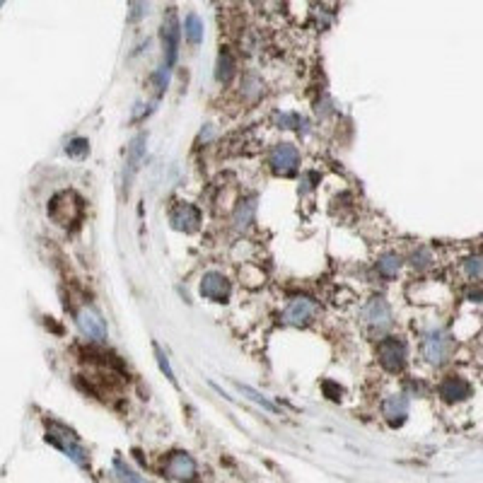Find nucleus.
Segmentation results:
<instances>
[{
	"instance_id": "12",
	"label": "nucleus",
	"mask_w": 483,
	"mask_h": 483,
	"mask_svg": "<svg viewBox=\"0 0 483 483\" xmlns=\"http://www.w3.org/2000/svg\"><path fill=\"white\" fill-rule=\"evenodd\" d=\"M382 416L392 428H399V425L406 423L408 418V399L404 394H392L384 399L382 404Z\"/></svg>"
},
{
	"instance_id": "14",
	"label": "nucleus",
	"mask_w": 483,
	"mask_h": 483,
	"mask_svg": "<svg viewBox=\"0 0 483 483\" xmlns=\"http://www.w3.org/2000/svg\"><path fill=\"white\" fill-rule=\"evenodd\" d=\"M145 145H148V136L145 133L136 136L133 141H131V145H129V160H126V174H124L126 186L133 181L138 167H141L143 157H145Z\"/></svg>"
},
{
	"instance_id": "21",
	"label": "nucleus",
	"mask_w": 483,
	"mask_h": 483,
	"mask_svg": "<svg viewBox=\"0 0 483 483\" xmlns=\"http://www.w3.org/2000/svg\"><path fill=\"white\" fill-rule=\"evenodd\" d=\"M155 358H157V365H160V370L165 372V377L169 379L172 384H177V377H174V370H172V365H169V360H167V355H165V350L157 346V343H155Z\"/></svg>"
},
{
	"instance_id": "16",
	"label": "nucleus",
	"mask_w": 483,
	"mask_h": 483,
	"mask_svg": "<svg viewBox=\"0 0 483 483\" xmlns=\"http://www.w3.org/2000/svg\"><path fill=\"white\" fill-rule=\"evenodd\" d=\"M234 387H237L239 392L246 396V399H251L254 404H258L261 408H266V411H271V413H278V406H275L271 399H266L261 392H256L254 387H249V384H242V382H234Z\"/></svg>"
},
{
	"instance_id": "7",
	"label": "nucleus",
	"mask_w": 483,
	"mask_h": 483,
	"mask_svg": "<svg viewBox=\"0 0 483 483\" xmlns=\"http://www.w3.org/2000/svg\"><path fill=\"white\" fill-rule=\"evenodd\" d=\"M78 326L80 331L85 333V336L90 338V341H97V343H105L107 336H109V329H107V321L102 319V314L97 312V309L92 307H83L78 312Z\"/></svg>"
},
{
	"instance_id": "9",
	"label": "nucleus",
	"mask_w": 483,
	"mask_h": 483,
	"mask_svg": "<svg viewBox=\"0 0 483 483\" xmlns=\"http://www.w3.org/2000/svg\"><path fill=\"white\" fill-rule=\"evenodd\" d=\"M169 222L179 232H196L201 225V210L191 203H177L169 210Z\"/></svg>"
},
{
	"instance_id": "10",
	"label": "nucleus",
	"mask_w": 483,
	"mask_h": 483,
	"mask_svg": "<svg viewBox=\"0 0 483 483\" xmlns=\"http://www.w3.org/2000/svg\"><path fill=\"white\" fill-rule=\"evenodd\" d=\"M165 471L177 481H193L196 479V462L186 452H172L165 462Z\"/></svg>"
},
{
	"instance_id": "20",
	"label": "nucleus",
	"mask_w": 483,
	"mask_h": 483,
	"mask_svg": "<svg viewBox=\"0 0 483 483\" xmlns=\"http://www.w3.org/2000/svg\"><path fill=\"white\" fill-rule=\"evenodd\" d=\"M66 153L71 155V157H88L90 143L85 141V138H73V141L66 145Z\"/></svg>"
},
{
	"instance_id": "17",
	"label": "nucleus",
	"mask_w": 483,
	"mask_h": 483,
	"mask_svg": "<svg viewBox=\"0 0 483 483\" xmlns=\"http://www.w3.org/2000/svg\"><path fill=\"white\" fill-rule=\"evenodd\" d=\"M234 76V61L232 56H229L227 49L220 51V56H217V71H215V78L220 80V83H229Z\"/></svg>"
},
{
	"instance_id": "3",
	"label": "nucleus",
	"mask_w": 483,
	"mask_h": 483,
	"mask_svg": "<svg viewBox=\"0 0 483 483\" xmlns=\"http://www.w3.org/2000/svg\"><path fill=\"white\" fill-rule=\"evenodd\" d=\"M268 165H271L273 174L290 177V174H295L297 167H300V153H297V148L290 145V143H280V145H275L271 155H268Z\"/></svg>"
},
{
	"instance_id": "4",
	"label": "nucleus",
	"mask_w": 483,
	"mask_h": 483,
	"mask_svg": "<svg viewBox=\"0 0 483 483\" xmlns=\"http://www.w3.org/2000/svg\"><path fill=\"white\" fill-rule=\"evenodd\" d=\"M362 319H365V324L370 326V331L382 333L392 326V309H389L384 297H372V300L362 307Z\"/></svg>"
},
{
	"instance_id": "13",
	"label": "nucleus",
	"mask_w": 483,
	"mask_h": 483,
	"mask_svg": "<svg viewBox=\"0 0 483 483\" xmlns=\"http://www.w3.org/2000/svg\"><path fill=\"white\" fill-rule=\"evenodd\" d=\"M438 392H440L442 399L450 401V404H452V401H464V399H469L474 389H471V384H469L464 377H459V375H447V377L440 382Z\"/></svg>"
},
{
	"instance_id": "8",
	"label": "nucleus",
	"mask_w": 483,
	"mask_h": 483,
	"mask_svg": "<svg viewBox=\"0 0 483 483\" xmlns=\"http://www.w3.org/2000/svg\"><path fill=\"white\" fill-rule=\"evenodd\" d=\"M179 39H181L179 22H177L174 10H169L167 20L162 22V46H165V68H167V71H169V68L177 63V54H179Z\"/></svg>"
},
{
	"instance_id": "2",
	"label": "nucleus",
	"mask_w": 483,
	"mask_h": 483,
	"mask_svg": "<svg viewBox=\"0 0 483 483\" xmlns=\"http://www.w3.org/2000/svg\"><path fill=\"white\" fill-rule=\"evenodd\" d=\"M377 358L387 372H401L406 365V343L399 336H384L377 343Z\"/></svg>"
},
{
	"instance_id": "5",
	"label": "nucleus",
	"mask_w": 483,
	"mask_h": 483,
	"mask_svg": "<svg viewBox=\"0 0 483 483\" xmlns=\"http://www.w3.org/2000/svg\"><path fill=\"white\" fill-rule=\"evenodd\" d=\"M317 312L319 307L312 297H292L283 312V321L290 326H307L309 321L317 317Z\"/></svg>"
},
{
	"instance_id": "1",
	"label": "nucleus",
	"mask_w": 483,
	"mask_h": 483,
	"mask_svg": "<svg viewBox=\"0 0 483 483\" xmlns=\"http://www.w3.org/2000/svg\"><path fill=\"white\" fill-rule=\"evenodd\" d=\"M46 440H49L51 445L59 447V450L66 454V457H71L73 462L78 464V467H88V462H90L88 450L80 445V440L71 433V430L66 428V425H61V423H56V421L46 423Z\"/></svg>"
},
{
	"instance_id": "22",
	"label": "nucleus",
	"mask_w": 483,
	"mask_h": 483,
	"mask_svg": "<svg viewBox=\"0 0 483 483\" xmlns=\"http://www.w3.org/2000/svg\"><path fill=\"white\" fill-rule=\"evenodd\" d=\"M114 467H117L119 476H121V479H124L126 483H145V479H141V476H138L136 471H131L124 462H119V459L114 462Z\"/></svg>"
},
{
	"instance_id": "24",
	"label": "nucleus",
	"mask_w": 483,
	"mask_h": 483,
	"mask_svg": "<svg viewBox=\"0 0 483 483\" xmlns=\"http://www.w3.org/2000/svg\"><path fill=\"white\" fill-rule=\"evenodd\" d=\"M428 251H425V249H421V251H418V254H413V266H418V268H425V266H428Z\"/></svg>"
},
{
	"instance_id": "11",
	"label": "nucleus",
	"mask_w": 483,
	"mask_h": 483,
	"mask_svg": "<svg viewBox=\"0 0 483 483\" xmlns=\"http://www.w3.org/2000/svg\"><path fill=\"white\" fill-rule=\"evenodd\" d=\"M229 292H232L229 280L217 271H208L203 275V280H201V295L208 297L213 302H225L229 297Z\"/></svg>"
},
{
	"instance_id": "6",
	"label": "nucleus",
	"mask_w": 483,
	"mask_h": 483,
	"mask_svg": "<svg viewBox=\"0 0 483 483\" xmlns=\"http://www.w3.org/2000/svg\"><path fill=\"white\" fill-rule=\"evenodd\" d=\"M452 353V338L445 331L435 329L430 333H425L423 338V355L428 358V362L433 365H442L447 360V355Z\"/></svg>"
},
{
	"instance_id": "19",
	"label": "nucleus",
	"mask_w": 483,
	"mask_h": 483,
	"mask_svg": "<svg viewBox=\"0 0 483 483\" xmlns=\"http://www.w3.org/2000/svg\"><path fill=\"white\" fill-rule=\"evenodd\" d=\"M254 208H256L254 198L244 201V203L239 205L237 217H234V222H237V227H246V225H249V222H251V215H254Z\"/></svg>"
},
{
	"instance_id": "18",
	"label": "nucleus",
	"mask_w": 483,
	"mask_h": 483,
	"mask_svg": "<svg viewBox=\"0 0 483 483\" xmlns=\"http://www.w3.org/2000/svg\"><path fill=\"white\" fill-rule=\"evenodd\" d=\"M399 268H401V258L396 254H384L377 258V271L382 278H396Z\"/></svg>"
},
{
	"instance_id": "23",
	"label": "nucleus",
	"mask_w": 483,
	"mask_h": 483,
	"mask_svg": "<svg viewBox=\"0 0 483 483\" xmlns=\"http://www.w3.org/2000/svg\"><path fill=\"white\" fill-rule=\"evenodd\" d=\"M467 273L471 280H481V256H469L467 258Z\"/></svg>"
},
{
	"instance_id": "15",
	"label": "nucleus",
	"mask_w": 483,
	"mask_h": 483,
	"mask_svg": "<svg viewBox=\"0 0 483 483\" xmlns=\"http://www.w3.org/2000/svg\"><path fill=\"white\" fill-rule=\"evenodd\" d=\"M184 34L193 46L203 42V20L196 13H189L186 20H184Z\"/></svg>"
}]
</instances>
